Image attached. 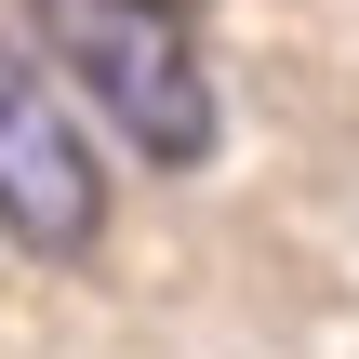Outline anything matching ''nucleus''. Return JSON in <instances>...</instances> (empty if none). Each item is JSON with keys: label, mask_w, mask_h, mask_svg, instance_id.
<instances>
[{"label": "nucleus", "mask_w": 359, "mask_h": 359, "mask_svg": "<svg viewBox=\"0 0 359 359\" xmlns=\"http://www.w3.org/2000/svg\"><path fill=\"white\" fill-rule=\"evenodd\" d=\"M0 226L40 266H80L107 240V160H93L80 93L40 67V40H0Z\"/></svg>", "instance_id": "nucleus-2"}, {"label": "nucleus", "mask_w": 359, "mask_h": 359, "mask_svg": "<svg viewBox=\"0 0 359 359\" xmlns=\"http://www.w3.org/2000/svg\"><path fill=\"white\" fill-rule=\"evenodd\" d=\"M40 67H53L120 147H147L160 173H200L213 133H226L213 67H200V40L173 27V0H40Z\"/></svg>", "instance_id": "nucleus-1"}]
</instances>
